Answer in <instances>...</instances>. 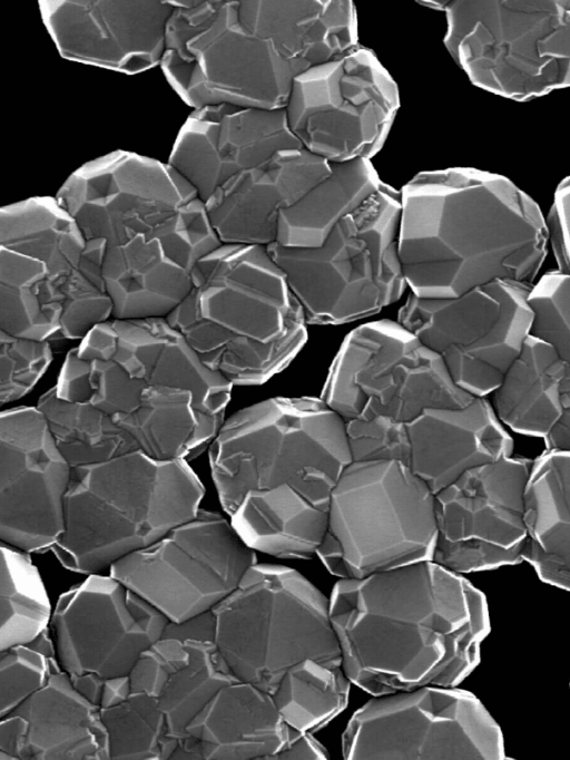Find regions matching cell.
<instances>
[{
    "instance_id": "obj_1",
    "label": "cell",
    "mask_w": 570,
    "mask_h": 760,
    "mask_svg": "<svg viewBox=\"0 0 570 760\" xmlns=\"http://www.w3.org/2000/svg\"><path fill=\"white\" fill-rule=\"evenodd\" d=\"M353 461L345 421L321 398H272L225 420L209 445L220 504L244 543L311 558L332 493Z\"/></svg>"
},
{
    "instance_id": "obj_2",
    "label": "cell",
    "mask_w": 570,
    "mask_h": 760,
    "mask_svg": "<svg viewBox=\"0 0 570 760\" xmlns=\"http://www.w3.org/2000/svg\"><path fill=\"white\" fill-rule=\"evenodd\" d=\"M330 613L347 678L374 696L456 686L491 629L484 594L434 561L342 578Z\"/></svg>"
},
{
    "instance_id": "obj_3",
    "label": "cell",
    "mask_w": 570,
    "mask_h": 760,
    "mask_svg": "<svg viewBox=\"0 0 570 760\" xmlns=\"http://www.w3.org/2000/svg\"><path fill=\"white\" fill-rule=\"evenodd\" d=\"M400 193L399 256L415 296L537 279L548 254L546 218L509 178L471 167L424 170Z\"/></svg>"
},
{
    "instance_id": "obj_4",
    "label": "cell",
    "mask_w": 570,
    "mask_h": 760,
    "mask_svg": "<svg viewBox=\"0 0 570 760\" xmlns=\"http://www.w3.org/2000/svg\"><path fill=\"white\" fill-rule=\"evenodd\" d=\"M191 279V293L165 319L232 384L266 382L305 344L302 306L266 246L220 244Z\"/></svg>"
},
{
    "instance_id": "obj_5",
    "label": "cell",
    "mask_w": 570,
    "mask_h": 760,
    "mask_svg": "<svg viewBox=\"0 0 570 760\" xmlns=\"http://www.w3.org/2000/svg\"><path fill=\"white\" fill-rule=\"evenodd\" d=\"M203 495L185 459L159 460L136 450L75 467L65 530L52 550L69 571L99 573L194 518Z\"/></svg>"
},
{
    "instance_id": "obj_6",
    "label": "cell",
    "mask_w": 570,
    "mask_h": 760,
    "mask_svg": "<svg viewBox=\"0 0 570 760\" xmlns=\"http://www.w3.org/2000/svg\"><path fill=\"white\" fill-rule=\"evenodd\" d=\"M401 193L383 183L317 247L266 246L299 302L307 324L370 316L407 288L399 256Z\"/></svg>"
},
{
    "instance_id": "obj_7",
    "label": "cell",
    "mask_w": 570,
    "mask_h": 760,
    "mask_svg": "<svg viewBox=\"0 0 570 760\" xmlns=\"http://www.w3.org/2000/svg\"><path fill=\"white\" fill-rule=\"evenodd\" d=\"M160 69L193 109L234 105L284 109L306 64L283 57L243 18L238 0H170Z\"/></svg>"
},
{
    "instance_id": "obj_8",
    "label": "cell",
    "mask_w": 570,
    "mask_h": 760,
    "mask_svg": "<svg viewBox=\"0 0 570 760\" xmlns=\"http://www.w3.org/2000/svg\"><path fill=\"white\" fill-rule=\"evenodd\" d=\"M215 644L234 675L273 693L294 664H342L330 601L293 568L254 564L213 610Z\"/></svg>"
},
{
    "instance_id": "obj_9",
    "label": "cell",
    "mask_w": 570,
    "mask_h": 760,
    "mask_svg": "<svg viewBox=\"0 0 570 760\" xmlns=\"http://www.w3.org/2000/svg\"><path fill=\"white\" fill-rule=\"evenodd\" d=\"M434 494L395 460H353L331 497L316 554L341 578L433 561Z\"/></svg>"
},
{
    "instance_id": "obj_10",
    "label": "cell",
    "mask_w": 570,
    "mask_h": 760,
    "mask_svg": "<svg viewBox=\"0 0 570 760\" xmlns=\"http://www.w3.org/2000/svg\"><path fill=\"white\" fill-rule=\"evenodd\" d=\"M444 46L470 81L525 101L570 87V0L446 1Z\"/></svg>"
},
{
    "instance_id": "obj_11",
    "label": "cell",
    "mask_w": 570,
    "mask_h": 760,
    "mask_svg": "<svg viewBox=\"0 0 570 760\" xmlns=\"http://www.w3.org/2000/svg\"><path fill=\"white\" fill-rule=\"evenodd\" d=\"M474 398L454 382L436 352L387 319L345 337L321 396L345 422L407 421L428 408H462Z\"/></svg>"
},
{
    "instance_id": "obj_12",
    "label": "cell",
    "mask_w": 570,
    "mask_h": 760,
    "mask_svg": "<svg viewBox=\"0 0 570 760\" xmlns=\"http://www.w3.org/2000/svg\"><path fill=\"white\" fill-rule=\"evenodd\" d=\"M346 760H505L500 725L471 692L424 685L375 695L342 734Z\"/></svg>"
},
{
    "instance_id": "obj_13",
    "label": "cell",
    "mask_w": 570,
    "mask_h": 760,
    "mask_svg": "<svg viewBox=\"0 0 570 760\" xmlns=\"http://www.w3.org/2000/svg\"><path fill=\"white\" fill-rule=\"evenodd\" d=\"M400 105L396 81L374 51L360 45L297 74L284 110L302 148L331 164L372 159Z\"/></svg>"
},
{
    "instance_id": "obj_14",
    "label": "cell",
    "mask_w": 570,
    "mask_h": 760,
    "mask_svg": "<svg viewBox=\"0 0 570 760\" xmlns=\"http://www.w3.org/2000/svg\"><path fill=\"white\" fill-rule=\"evenodd\" d=\"M531 286L495 280L455 298L425 299L411 293L397 321L442 358L461 389L487 397L530 335Z\"/></svg>"
},
{
    "instance_id": "obj_15",
    "label": "cell",
    "mask_w": 570,
    "mask_h": 760,
    "mask_svg": "<svg viewBox=\"0 0 570 760\" xmlns=\"http://www.w3.org/2000/svg\"><path fill=\"white\" fill-rule=\"evenodd\" d=\"M256 564L254 549L215 511L198 514L155 543L115 562L109 574L168 621L213 610Z\"/></svg>"
},
{
    "instance_id": "obj_16",
    "label": "cell",
    "mask_w": 570,
    "mask_h": 760,
    "mask_svg": "<svg viewBox=\"0 0 570 760\" xmlns=\"http://www.w3.org/2000/svg\"><path fill=\"white\" fill-rule=\"evenodd\" d=\"M353 460H395L436 494L476 466L510 457L513 439L487 397L462 408H428L407 421L345 422Z\"/></svg>"
},
{
    "instance_id": "obj_17",
    "label": "cell",
    "mask_w": 570,
    "mask_h": 760,
    "mask_svg": "<svg viewBox=\"0 0 570 760\" xmlns=\"http://www.w3.org/2000/svg\"><path fill=\"white\" fill-rule=\"evenodd\" d=\"M532 461L510 456L487 462L434 494V562L460 574L523 562Z\"/></svg>"
},
{
    "instance_id": "obj_18",
    "label": "cell",
    "mask_w": 570,
    "mask_h": 760,
    "mask_svg": "<svg viewBox=\"0 0 570 760\" xmlns=\"http://www.w3.org/2000/svg\"><path fill=\"white\" fill-rule=\"evenodd\" d=\"M86 240L121 245L198 198L167 162L117 149L72 172L55 196Z\"/></svg>"
},
{
    "instance_id": "obj_19",
    "label": "cell",
    "mask_w": 570,
    "mask_h": 760,
    "mask_svg": "<svg viewBox=\"0 0 570 760\" xmlns=\"http://www.w3.org/2000/svg\"><path fill=\"white\" fill-rule=\"evenodd\" d=\"M167 623L120 581L95 573L59 596L51 629L58 661L68 674L110 679L128 675Z\"/></svg>"
},
{
    "instance_id": "obj_20",
    "label": "cell",
    "mask_w": 570,
    "mask_h": 760,
    "mask_svg": "<svg viewBox=\"0 0 570 760\" xmlns=\"http://www.w3.org/2000/svg\"><path fill=\"white\" fill-rule=\"evenodd\" d=\"M71 467L37 407L0 417V538L26 553L52 549L65 530Z\"/></svg>"
},
{
    "instance_id": "obj_21",
    "label": "cell",
    "mask_w": 570,
    "mask_h": 760,
    "mask_svg": "<svg viewBox=\"0 0 570 760\" xmlns=\"http://www.w3.org/2000/svg\"><path fill=\"white\" fill-rule=\"evenodd\" d=\"M222 242L199 198L125 244L107 246L106 290L118 320L166 318L191 292L197 262Z\"/></svg>"
},
{
    "instance_id": "obj_22",
    "label": "cell",
    "mask_w": 570,
    "mask_h": 760,
    "mask_svg": "<svg viewBox=\"0 0 570 760\" xmlns=\"http://www.w3.org/2000/svg\"><path fill=\"white\" fill-rule=\"evenodd\" d=\"M0 247L42 262L63 298L60 333L82 339L112 316L102 276L106 241L86 240L56 197H30L0 208Z\"/></svg>"
},
{
    "instance_id": "obj_23",
    "label": "cell",
    "mask_w": 570,
    "mask_h": 760,
    "mask_svg": "<svg viewBox=\"0 0 570 760\" xmlns=\"http://www.w3.org/2000/svg\"><path fill=\"white\" fill-rule=\"evenodd\" d=\"M40 16L59 55L125 75L160 66L170 0H40Z\"/></svg>"
},
{
    "instance_id": "obj_24",
    "label": "cell",
    "mask_w": 570,
    "mask_h": 760,
    "mask_svg": "<svg viewBox=\"0 0 570 760\" xmlns=\"http://www.w3.org/2000/svg\"><path fill=\"white\" fill-rule=\"evenodd\" d=\"M288 148L302 146L288 127L284 109L209 105L187 116L168 163L205 202L233 176Z\"/></svg>"
},
{
    "instance_id": "obj_25",
    "label": "cell",
    "mask_w": 570,
    "mask_h": 760,
    "mask_svg": "<svg viewBox=\"0 0 570 760\" xmlns=\"http://www.w3.org/2000/svg\"><path fill=\"white\" fill-rule=\"evenodd\" d=\"M76 350L83 359L114 360L148 386L188 390L205 415H225L233 384L206 367L165 318L108 320L94 327Z\"/></svg>"
},
{
    "instance_id": "obj_26",
    "label": "cell",
    "mask_w": 570,
    "mask_h": 760,
    "mask_svg": "<svg viewBox=\"0 0 570 760\" xmlns=\"http://www.w3.org/2000/svg\"><path fill=\"white\" fill-rule=\"evenodd\" d=\"M330 170V163L304 148L279 150L220 185L204 202L208 221L222 244L267 246L276 241L281 212Z\"/></svg>"
},
{
    "instance_id": "obj_27",
    "label": "cell",
    "mask_w": 570,
    "mask_h": 760,
    "mask_svg": "<svg viewBox=\"0 0 570 760\" xmlns=\"http://www.w3.org/2000/svg\"><path fill=\"white\" fill-rule=\"evenodd\" d=\"M288 738L272 694L238 680L222 688L190 721L170 759H272Z\"/></svg>"
},
{
    "instance_id": "obj_28",
    "label": "cell",
    "mask_w": 570,
    "mask_h": 760,
    "mask_svg": "<svg viewBox=\"0 0 570 760\" xmlns=\"http://www.w3.org/2000/svg\"><path fill=\"white\" fill-rule=\"evenodd\" d=\"M47 683L13 711L26 722L23 760H106L108 735L99 705L82 696L57 657Z\"/></svg>"
},
{
    "instance_id": "obj_29",
    "label": "cell",
    "mask_w": 570,
    "mask_h": 760,
    "mask_svg": "<svg viewBox=\"0 0 570 760\" xmlns=\"http://www.w3.org/2000/svg\"><path fill=\"white\" fill-rule=\"evenodd\" d=\"M246 22L288 60L315 66L358 47L351 0H238Z\"/></svg>"
},
{
    "instance_id": "obj_30",
    "label": "cell",
    "mask_w": 570,
    "mask_h": 760,
    "mask_svg": "<svg viewBox=\"0 0 570 760\" xmlns=\"http://www.w3.org/2000/svg\"><path fill=\"white\" fill-rule=\"evenodd\" d=\"M522 559L538 577L570 592V451L546 449L525 488Z\"/></svg>"
},
{
    "instance_id": "obj_31",
    "label": "cell",
    "mask_w": 570,
    "mask_h": 760,
    "mask_svg": "<svg viewBox=\"0 0 570 760\" xmlns=\"http://www.w3.org/2000/svg\"><path fill=\"white\" fill-rule=\"evenodd\" d=\"M491 394L505 427L544 438L570 407V366L549 344L529 335Z\"/></svg>"
},
{
    "instance_id": "obj_32",
    "label": "cell",
    "mask_w": 570,
    "mask_h": 760,
    "mask_svg": "<svg viewBox=\"0 0 570 760\" xmlns=\"http://www.w3.org/2000/svg\"><path fill=\"white\" fill-rule=\"evenodd\" d=\"M112 418L146 455L187 461L210 445L225 421L199 411L190 391L164 386H146L132 412Z\"/></svg>"
},
{
    "instance_id": "obj_33",
    "label": "cell",
    "mask_w": 570,
    "mask_h": 760,
    "mask_svg": "<svg viewBox=\"0 0 570 760\" xmlns=\"http://www.w3.org/2000/svg\"><path fill=\"white\" fill-rule=\"evenodd\" d=\"M383 183L372 159L331 163V170L322 181L281 212L275 243L284 247L322 245L332 230Z\"/></svg>"
},
{
    "instance_id": "obj_34",
    "label": "cell",
    "mask_w": 570,
    "mask_h": 760,
    "mask_svg": "<svg viewBox=\"0 0 570 760\" xmlns=\"http://www.w3.org/2000/svg\"><path fill=\"white\" fill-rule=\"evenodd\" d=\"M63 298L46 265L0 247V331L49 341L59 338Z\"/></svg>"
},
{
    "instance_id": "obj_35",
    "label": "cell",
    "mask_w": 570,
    "mask_h": 760,
    "mask_svg": "<svg viewBox=\"0 0 570 760\" xmlns=\"http://www.w3.org/2000/svg\"><path fill=\"white\" fill-rule=\"evenodd\" d=\"M37 408L71 468L139 450L134 438L111 416L89 403L59 398L55 387L39 398Z\"/></svg>"
},
{
    "instance_id": "obj_36",
    "label": "cell",
    "mask_w": 570,
    "mask_h": 760,
    "mask_svg": "<svg viewBox=\"0 0 570 760\" xmlns=\"http://www.w3.org/2000/svg\"><path fill=\"white\" fill-rule=\"evenodd\" d=\"M350 683L342 664L305 659L285 672L272 696L288 727L313 733L346 708Z\"/></svg>"
},
{
    "instance_id": "obj_37",
    "label": "cell",
    "mask_w": 570,
    "mask_h": 760,
    "mask_svg": "<svg viewBox=\"0 0 570 760\" xmlns=\"http://www.w3.org/2000/svg\"><path fill=\"white\" fill-rule=\"evenodd\" d=\"M0 651L28 644L49 629L50 601L28 553L1 542Z\"/></svg>"
},
{
    "instance_id": "obj_38",
    "label": "cell",
    "mask_w": 570,
    "mask_h": 760,
    "mask_svg": "<svg viewBox=\"0 0 570 760\" xmlns=\"http://www.w3.org/2000/svg\"><path fill=\"white\" fill-rule=\"evenodd\" d=\"M184 643L189 660L169 678L158 696L169 733L178 740L186 735L187 725L222 688L238 681L215 642L188 640Z\"/></svg>"
},
{
    "instance_id": "obj_39",
    "label": "cell",
    "mask_w": 570,
    "mask_h": 760,
    "mask_svg": "<svg viewBox=\"0 0 570 760\" xmlns=\"http://www.w3.org/2000/svg\"><path fill=\"white\" fill-rule=\"evenodd\" d=\"M108 735L109 759H170L178 739L170 735L158 699L131 692L124 701L100 709Z\"/></svg>"
},
{
    "instance_id": "obj_40",
    "label": "cell",
    "mask_w": 570,
    "mask_h": 760,
    "mask_svg": "<svg viewBox=\"0 0 570 760\" xmlns=\"http://www.w3.org/2000/svg\"><path fill=\"white\" fill-rule=\"evenodd\" d=\"M146 386L116 361L83 359L73 348L66 355L55 390L63 400L86 402L116 417L128 415L139 406Z\"/></svg>"
},
{
    "instance_id": "obj_41",
    "label": "cell",
    "mask_w": 570,
    "mask_h": 760,
    "mask_svg": "<svg viewBox=\"0 0 570 760\" xmlns=\"http://www.w3.org/2000/svg\"><path fill=\"white\" fill-rule=\"evenodd\" d=\"M530 335L549 344L570 366V274L557 269L532 283Z\"/></svg>"
},
{
    "instance_id": "obj_42",
    "label": "cell",
    "mask_w": 570,
    "mask_h": 760,
    "mask_svg": "<svg viewBox=\"0 0 570 760\" xmlns=\"http://www.w3.org/2000/svg\"><path fill=\"white\" fill-rule=\"evenodd\" d=\"M52 361L48 341L12 337L0 331V403L22 398Z\"/></svg>"
},
{
    "instance_id": "obj_43",
    "label": "cell",
    "mask_w": 570,
    "mask_h": 760,
    "mask_svg": "<svg viewBox=\"0 0 570 760\" xmlns=\"http://www.w3.org/2000/svg\"><path fill=\"white\" fill-rule=\"evenodd\" d=\"M0 718L7 715L48 681L52 657L27 644L0 651Z\"/></svg>"
},
{
    "instance_id": "obj_44",
    "label": "cell",
    "mask_w": 570,
    "mask_h": 760,
    "mask_svg": "<svg viewBox=\"0 0 570 760\" xmlns=\"http://www.w3.org/2000/svg\"><path fill=\"white\" fill-rule=\"evenodd\" d=\"M189 660L185 643L161 636L136 660L128 676L131 692H144L158 699L169 678Z\"/></svg>"
},
{
    "instance_id": "obj_45",
    "label": "cell",
    "mask_w": 570,
    "mask_h": 760,
    "mask_svg": "<svg viewBox=\"0 0 570 760\" xmlns=\"http://www.w3.org/2000/svg\"><path fill=\"white\" fill-rule=\"evenodd\" d=\"M546 223L557 270L570 274V175L558 185Z\"/></svg>"
},
{
    "instance_id": "obj_46",
    "label": "cell",
    "mask_w": 570,
    "mask_h": 760,
    "mask_svg": "<svg viewBox=\"0 0 570 760\" xmlns=\"http://www.w3.org/2000/svg\"><path fill=\"white\" fill-rule=\"evenodd\" d=\"M216 622L213 611H207L181 622L168 621L164 637H173L183 642L188 640L215 642Z\"/></svg>"
},
{
    "instance_id": "obj_47",
    "label": "cell",
    "mask_w": 570,
    "mask_h": 760,
    "mask_svg": "<svg viewBox=\"0 0 570 760\" xmlns=\"http://www.w3.org/2000/svg\"><path fill=\"white\" fill-rule=\"evenodd\" d=\"M26 748V722L18 713L10 712L0 722V760L22 759Z\"/></svg>"
},
{
    "instance_id": "obj_48",
    "label": "cell",
    "mask_w": 570,
    "mask_h": 760,
    "mask_svg": "<svg viewBox=\"0 0 570 760\" xmlns=\"http://www.w3.org/2000/svg\"><path fill=\"white\" fill-rule=\"evenodd\" d=\"M288 728V742L272 760H325L328 758L327 750L313 737V733Z\"/></svg>"
},
{
    "instance_id": "obj_49",
    "label": "cell",
    "mask_w": 570,
    "mask_h": 760,
    "mask_svg": "<svg viewBox=\"0 0 570 760\" xmlns=\"http://www.w3.org/2000/svg\"><path fill=\"white\" fill-rule=\"evenodd\" d=\"M69 678L73 688L82 696L97 705L100 704L106 679L95 673L69 674Z\"/></svg>"
},
{
    "instance_id": "obj_50",
    "label": "cell",
    "mask_w": 570,
    "mask_h": 760,
    "mask_svg": "<svg viewBox=\"0 0 570 760\" xmlns=\"http://www.w3.org/2000/svg\"><path fill=\"white\" fill-rule=\"evenodd\" d=\"M130 693L128 675L106 679L99 707L102 709L115 705L127 699Z\"/></svg>"
},
{
    "instance_id": "obj_51",
    "label": "cell",
    "mask_w": 570,
    "mask_h": 760,
    "mask_svg": "<svg viewBox=\"0 0 570 760\" xmlns=\"http://www.w3.org/2000/svg\"><path fill=\"white\" fill-rule=\"evenodd\" d=\"M543 440L546 449L570 451V407Z\"/></svg>"
},
{
    "instance_id": "obj_52",
    "label": "cell",
    "mask_w": 570,
    "mask_h": 760,
    "mask_svg": "<svg viewBox=\"0 0 570 760\" xmlns=\"http://www.w3.org/2000/svg\"><path fill=\"white\" fill-rule=\"evenodd\" d=\"M27 645L42 653L47 657H57L56 644L53 635L50 632V629H47L43 632H41Z\"/></svg>"
},
{
    "instance_id": "obj_53",
    "label": "cell",
    "mask_w": 570,
    "mask_h": 760,
    "mask_svg": "<svg viewBox=\"0 0 570 760\" xmlns=\"http://www.w3.org/2000/svg\"><path fill=\"white\" fill-rule=\"evenodd\" d=\"M569 685H570V683H569Z\"/></svg>"
}]
</instances>
